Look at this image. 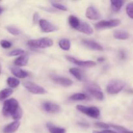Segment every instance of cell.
<instances>
[{
    "mask_svg": "<svg viewBox=\"0 0 133 133\" xmlns=\"http://www.w3.org/2000/svg\"><path fill=\"white\" fill-rule=\"evenodd\" d=\"M19 103L16 99L14 98L9 99L4 102L2 112L5 116H12L19 109Z\"/></svg>",
    "mask_w": 133,
    "mask_h": 133,
    "instance_id": "cell-1",
    "label": "cell"
},
{
    "mask_svg": "<svg viewBox=\"0 0 133 133\" xmlns=\"http://www.w3.org/2000/svg\"><path fill=\"white\" fill-rule=\"evenodd\" d=\"M27 45L33 48H49L53 45V42L49 38H42L35 40H31L27 42Z\"/></svg>",
    "mask_w": 133,
    "mask_h": 133,
    "instance_id": "cell-2",
    "label": "cell"
},
{
    "mask_svg": "<svg viewBox=\"0 0 133 133\" xmlns=\"http://www.w3.org/2000/svg\"><path fill=\"white\" fill-rule=\"evenodd\" d=\"M125 86V83L121 80H113L107 87V92L110 94L119 93Z\"/></svg>",
    "mask_w": 133,
    "mask_h": 133,
    "instance_id": "cell-3",
    "label": "cell"
},
{
    "mask_svg": "<svg viewBox=\"0 0 133 133\" xmlns=\"http://www.w3.org/2000/svg\"><path fill=\"white\" fill-rule=\"evenodd\" d=\"M86 90L87 92L90 93V94L92 95L93 97L97 99L98 100H103L104 97L103 93L101 92L99 87L96 84L93 83H87L85 86Z\"/></svg>",
    "mask_w": 133,
    "mask_h": 133,
    "instance_id": "cell-4",
    "label": "cell"
},
{
    "mask_svg": "<svg viewBox=\"0 0 133 133\" xmlns=\"http://www.w3.org/2000/svg\"><path fill=\"white\" fill-rule=\"evenodd\" d=\"M77 109L83 114L92 117L94 118H97L100 116V111L96 107H86L83 105H77Z\"/></svg>",
    "mask_w": 133,
    "mask_h": 133,
    "instance_id": "cell-5",
    "label": "cell"
},
{
    "mask_svg": "<svg viewBox=\"0 0 133 133\" xmlns=\"http://www.w3.org/2000/svg\"><path fill=\"white\" fill-rule=\"evenodd\" d=\"M121 23V21L118 19H112L110 20H103L95 24V27L97 29H104L117 27Z\"/></svg>",
    "mask_w": 133,
    "mask_h": 133,
    "instance_id": "cell-6",
    "label": "cell"
},
{
    "mask_svg": "<svg viewBox=\"0 0 133 133\" xmlns=\"http://www.w3.org/2000/svg\"><path fill=\"white\" fill-rule=\"evenodd\" d=\"M23 85L29 92L33 94L42 95L46 94V91L43 87L33 83H31V82H25L23 83Z\"/></svg>",
    "mask_w": 133,
    "mask_h": 133,
    "instance_id": "cell-7",
    "label": "cell"
},
{
    "mask_svg": "<svg viewBox=\"0 0 133 133\" xmlns=\"http://www.w3.org/2000/svg\"><path fill=\"white\" fill-rule=\"evenodd\" d=\"M38 22L40 29L44 32H52L57 30V27L55 25L49 22L46 19H40Z\"/></svg>",
    "mask_w": 133,
    "mask_h": 133,
    "instance_id": "cell-8",
    "label": "cell"
},
{
    "mask_svg": "<svg viewBox=\"0 0 133 133\" xmlns=\"http://www.w3.org/2000/svg\"><path fill=\"white\" fill-rule=\"evenodd\" d=\"M66 58H67L68 61L79 66H83V67H93V66L96 65V63L94 61H80V60H77L74 58V57H70V56H67V57H66Z\"/></svg>",
    "mask_w": 133,
    "mask_h": 133,
    "instance_id": "cell-9",
    "label": "cell"
},
{
    "mask_svg": "<svg viewBox=\"0 0 133 133\" xmlns=\"http://www.w3.org/2000/svg\"><path fill=\"white\" fill-rule=\"evenodd\" d=\"M82 44L84 45L87 48H89V49H92V50H96V51H102L103 50L102 45H100L98 43L96 42L95 41L93 40H83L82 41Z\"/></svg>",
    "mask_w": 133,
    "mask_h": 133,
    "instance_id": "cell-10",
    "label": "cell"
},
{
    "mask_svg": "<svg viewBox=\"0 0 133 133\" xmlns=\"http://www.w3.org/2000/svg\"><path fill=\"white\" fill-rule=\"evenodd\" d=\"M51 79L55 83L64 86V87H70L73 84L72 81L70 80V79H68V78L64 77L53 75V76L51 77Z\"/></svg>",
    "mask_w": 133,
    "mask_h": 133,
    "instance_id": "cell-11",
    "label": "cell"
},
{
    "mask_svg": "<svg viewBox=\"0 0 133 133\" xmlns=\"http://www.w3.org/2000/svg\"><path fill=\"white\" fill-rule=\"evenodd\" d=\"M85 16L88 19L92 20H97L100 18V14L97 9H95L94 6H89L87 9Z\"/></svg>",
    "mask_w": 133,
    "mask_h": 133,
    "instance_id": "cell-12",
    "label": "cell"
},
{
    "mask_svg": "<svg viewBox=\"0 0 133 133\" xmlns=\"http://www.w3.org/2000/svg\"><path fill=\"white\" fill-rule=\"evenodd\" d=\"M43 108L49 113H57L61 110V107L57 104L51 102H45L43 104Z\"/></svg>",
    "mask_w": 133,
    "mask_h": 133,
    "instance_id": "cell-13",
    "label": "cell"
},
{
    "mask_svg": "<svg viewBox=\"0 0 133 133\" xmlns=\"http://www.w3.org/2000/svg\"><path fill=\"white\" fill-rule=\"evenodd\" d=\"M20 126L19 121H14L5 126L3 129L4 133H13L17 131Z\"/></svg>",
    "mask_w": 133,
    "mask_h": 133,
    "instance_id": "cell-14",
    "label": "cell"
},
{
    "mask_svg": "<svg viewBox=\"0 0 133 133\" xmlns=\"http://www.w3.org/2000/svg\"><path fill=\"white\" fill-rule=\"evenodd\" d=\"M10 70H11V72L12 73L13 75L16 77L23 79V78H25L26 77L28 76V73L27 71H24V70H22L19 68L12 67L10 68Z\"/></svg>",
    "mask_w": 133,
    "mask_h": 133,
    "instance_id": "cell-15",
    "label": "cell"
},
{
    "mask_svg": "<svg viewBox=\"0 0 133 133\" xmlns=\"http://www.w3.org/2000/svg\"><path fill=\"white\" fill-rule=\"evenodd\" d=\"M77 30L79 31V32H83V33L87 34V35H92L93 33V29H92V27L86 22L81 23L80 26Z\"/></svg>",
    "mask_w": 133,
    "mask_h": 133,
    "instance_id": "cell-16",
    "label": "cell"
},
{
    "mask_svg": "<svg viewBox=\"0 0 133 133\" xmlns=\"http://www.w3.org/2000/svg\"><path fill=\"white\" fill-rule=\"evenodd\" d=\"M29 61V56L27 55L19 56L14 61V64L18 66H25L27 64Z\"/></svg>",
    "mask_w": 133,
    "mask_h": 133,
    "instance_id": "cell-17",
    "label": "cell"
},
{
    "mask_svg": "<svg viewBox=\"0 0 133 133\" xmlns=\"http://www.w3.org/2000/svg\"><path fill=\"white\" fill-rule=\"evenodd\" d=\"M68 22L70 23V26H71L72 28L75 29H77L79 28V27L80 26L81 22L80 20L79 19V18H77L75 16L71 15L69 16L68 18Z\"/></svg>",
    "mask_w": 133,
    "mask_h": 133,
    "instance_id": "cell-18",
    "label": "cell"
},
{
    "mask_svg": "<svg viewBox=\"0 0 133 133\" xmlns=\"http://www.w3.org/2000/svg\"><path fill=\"white\" fill-rule=\"evenodd\" d=\"M114 37L118 40H127L129 37V35L127 32L123 31H115L114 32Z\"/></svg>",
    "mask_w": 133,
    "mask_h": 133,
    "instance_id": "cell-19",
    "label": "cell"
},
{
    "mask_svg": "<svg viewBox=\"0 0 133 133\" xmlns=\"http://www.w3.org/2000/svg\"><path fill=\"white\" fill-rule=\"evenodd\" d=\"M47 127L51 133H66V129L61 127H56L51 123H47Z\"/></svg>",
    "mask_w": 133,
    "mask_h": 133,
    "instance_id": "cell-20",
    "label": "cell"
},
{
    "mask_svg": "<svg viewBox=\"0 0 133 133\" xmlns=\"http://www.w3.org/2000/svg\"><path fill=\"white\" fill-rule=\"evenodd\" d=\"M111 8L113 11L119 12L123 5V1L121 0H111Z\"/></svg>",
    "mask_w": 133,
    "mask_h": 133,
    "instance_id": "cell-21",
    "label": "cell"
},
{
    "mask_svg": "<svg viewBox=\"0 0 133 133\" xmlns=\"http://www.w3.org/2000/svg\"><path fill=\"white\" fill-rule=\"evenodd\" d=\"M58 45H59L60 48L62 49L64 51H68L70 49V46H71V43L68 39L64 38L62 39L58 42Z\"/></svg>",
    "mask_w": 133,
    "mask_h": 133,
    "instance_id": "cell-22",
    "label": "cell"
},
{
    "mask_svg": "<svg viewBox=\"0 0 133 133\" xmlns=\"http://www.w3.org/2000/svg\"><path fill=\"white\" fill-rule=\"evenodd\" d=\"M13 93V90L11 88H5L0 91V101L5 99Z\"/></svg>",
    "mask_w": 133,
    "mask_h": 133,
    "instance_id": "cell-23",
    "label": "cell"
},
{
    "mask_svg": "<svg viewBox=\"0 0 133 133\" xmlns=\"http://www.w3.org/2000/svg\"><path fill=\"white\" fill-rule=\"evenodd\" d=\"M6 82H7V84L10 88H16L17 87H18V85L19 84L20 82L18 80V79L14 77H9L6 80Z\"/></svg>",
    "mask_w": 133,
    "mask_h": 133,
    "instance_id": "cell-24",
    "label": "cell"
},
{
    "mask_svg": "<svg viewBox=\"0 0 133 133\" xmlns=\"http://www.w3.org/2000/svg\"><path fill=\"white\" fill-rule=\"evenodd\" d=\"M70 98L73 101H83L87 99V96L84 94L77 93L73 94L72 96H70Z\"/></svg>",
    "mask_w": 133,
    "mask_h": 133,
    "instance_id": "cell-25",
    "label": "cell"
},
{
    "mask_svg": "<svg viewBox=\"0 0 133 133\" xmlns=\"http://www.w3.org/2000/svg\"><path fill=\"white\" fill-rule=\"evenodd\" d=\"M70 74H72L74 77H75L76 79H77L78 80L81 81L82 80V74L80 70L78 68H71L70 69Z\"/></svg>",
    "mask_w": 133,
    "mask_h": 133,
    "instance_id": "cell-26",
    "label": "cell"
},
{
    "mask_svg": "<svg viewBox=\"0 0 133 133\" xmlns=\"http://www.w3.org/2000/svg\"><path fill=\"white\" fill-rule=\"evenodd\" d=\"M126 12L129 16L133 19V2L129 3L127 4L126 6Z\"/></svg>",
    "mask_w": 133,
    "mask_h": 133,
    "instance_id": "cell-27",
    "label": "cell"
},
{
    "mask_svg": "<svg viewBox=\"0 0 133 133\" xmlns=\"http://www.w3.org/2000/svg\"><path fill=\"white\" fill-rule=\"evenodd\" d=\"M22 115H23V112H22V109L20 107H19V109L16 110V112L12 116V118L14 119H16V121H18V119H19L22 118Z\"/></svg>",
    "mask_w": 133,
    "mask_h": 133,
    "instance_id": "cell-28",
    "label": "cell"
},
{
    "mask_svg": "<svg viewBox=\"0 0 133 133\" xmlns=\"http://www.w3.org/2000/svg\"><path fill=\"white\" fill-rule=\"evenodd\" d=\"M6 30H7L8 32H10L12 35H14V36H18V35H19V30L14 27H10V26H9V27H6Z\"/></svg>",
    "mask_w": 133,
    "mask_h": 133,
    "instance_id": "cell-29",
    "label": "cell"
},
{
    "mask_svg": "<svg viewBox=\"0 0 133 133\" xmlns=\"http://www.w3.org/2000/svg\"><path fill=\"white\" fill-rule=\"evenodd\" d=\"M25 53L24 50L21 49H17L15 50H13L12 51H10L9 53V56H18L21 55H23Z\"/></svg>",
    "mask_w": 133,
    "mask_h": 133,
    "instance_id": "cell-30",
    "label": "cell"
},
{
    "mask_svg": "<svg viewBox=\"0 0 133 133\" xmlns=\"http://www.w3.org/2000/svg\"><path fill=\"white\" fill-rule=\"evenodd\" d=\"M0 45L4 49H9L12 46V44L9 41L6 40H2L0 42Z\"/></svg>",
    "mask_w": 133,
    "mask_h": 133,
    "instance_id": "cell-31",
    "label": "cell"
},
{
    "mask_svg": "<svg viewBox=\"0 0 133 133\" xmlns=\"http://www.w3.org/2000/svg\"><path fill=\"white\" fill-rule=\"evenodd\" d=\"M52 5L54 6L56 9H58V10H62V11H67L68 9L67 7L64 6V5H62V4L58 3H52Z\"/></svg>",
    "mask_w": 133,
    "mask_h": 133,
    "instance_id": "cell-32",
    "label": "cell"
},
{
    "mask_svg": "<svg viewBox=\"0 0 133 133\" xmlns=\"http://www.w3.org/2000/svg\"><path fill=\"white\" fill-rule=\"evenodd\" d=\"M96 126L97 127H100L101 129H107V130L110 127V125L109 124H107L105 123H103V122H97V123H95Z\"/></svg>",
    "mask_w": 133,
    "mask_h": 133,
    "instance_id": "cell-33",
    "label": "cell"
},
{
    "mask_svg": "<svg viewBox=\"0 0 133 133\" xmlns=\"http://www.w3.org/2000/svg\"><path fill=\"white\" fill-rule=\"evenodd\" d=\"M39 20H40V19H39L38 13H37V12L35 13V14H34V16H33V22H35V23H36L38 21L39 22Z\"/></svg>",
    "mask_w": 133,
    "mask_h": 133,
    "instance_id": "cell-34",
    "label": "cell"
},
{
    "mask_svg": "<svg viewBox=\"0 0 133 133\" xmlns=\"http://www.w3.org/2000/svg\"><path fill=\"white\" fill-rule=\"evenodd\" d=\"M102 133H118L116 132H115V131H110V130H105V131H102L101 132Z\"/></svg>",
    "mask_w": 133,
    "mask_h": 133,
    "instance_id": "cell-35",
    "label": "cell"
},
{
    "mask_svg": "<svg viewBox=\"0 0 133 133\" xmlns=\"http://www.w3.org/2000/svg\"><path fill=\"white\" fill-rule=\"evenodd\" d=\"M119 55H120V57L121 58H125V53L123 51H121L120 53H119Z\"/></svg>",
    "mask_w": 133,
    "mask_h": 133,
    "instance_id": "cell-36",
    "label": "cell"
},
{
    "mask_svg": "<svg viewBox=\"0 0 133 133\" xmlns=\"http://www.w3.org/2000/svg\"><path fill=\"white\" fill-rule=\"evenodd\" d=\"M123 133H133V131H128V130H126V131H124V132Z\"/></svg>",
    "mask_w": 133,
    "mask_h": 133,
    "instance_id": "cell-37",
    "label": "cell"
},
{
    "mask_svg": "<svg viewBox=\"0 0 133 133\" xmlns=\"http://www.w3.org/2000/svg\"><path fill=\"white\" fill-rule=\"evenodd\" d=\"M97 61H99V62H101V61H104V58H103V57H102V58H99L98 59H97Z\"/></svg>",
    "mask_w": 133,
    "mask_h": 133,
    "instance_id": "cell-38",
    "label": "cell"
},
{
    "mask_svg": "<svg viewBox=\"0 0 133 133\" xmlns=\"http://www.w3.org/2000/svg\"><path fill=\"white\" fill-rule=\"evenodd\" d=\"M93 133H102L101 132H99V131H94Z\"/></svg>",
    "mask_w": 133,
    "mask_h": 133,
    "instance_id": "cell-39",
    "label": "cell"
},
{
    "mask_svg": "<svg viewBox=\"0 0 133 133\" xmlns=\"http://www.w3.org/2000/svg\"><path fill=\"white\" fill-rule=\"evenodd\" d=\"M2 11H3V9H1V7H0V14H1V13L2 12Z\"/></svg>",
    "mask_w": 133,
    "mask_h": 133,
    "instance_id": "cell-40",
    "label": "cell"
},
{
    "mask_svg": "<svg viewBox=\"0 0 133 133\" xmlns=\"http://www.w3.org/2000/svg\"><path fill=\"white\" fill-rule=\"evenodd\" d=\"M1 64H0V74H1Z\"/></svg>",
    "mask_w": 133,
    "mask_h": 133,
    "instance_id": "cell-41",
    "label": "cell"
}]
</instances>
